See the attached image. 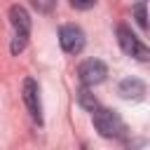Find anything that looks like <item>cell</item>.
Returning <instances> with one entry per match:
<instances>
[{
    "mask_svg": "<svg viewBox=\"0 0 150 150\" xmlns=\"http://www.w3.org/2000/svg\"><path fill=\"white\" fill-rule=\"evenodd\" d=\"M9 21L14 26V30L19 35H28L30 33V19H28V12L21 7V5H14L9 9Z\"/></svg>",
    "mask_w": 150,
    "mask_h": 150,
    "instance_id": "8992f818",
    "label": "cell"
},
{
    "mask_svg": "<svg viewBox=\"0 0 150 150\" xmlns=\"http://www.w3.org/2000/svg\"><path fill=\"white\" fill-rule=\"evenodd\" d=\"M117 40H120V47H122V52L124 54H129V56H136L138 61H148L150 59V52H148V47L127 28V26H117Z\"/></svg>",
    "mask_w": 150,
    "mask_h": 150,
    "instance_id": "7a4b0ae2",
    "label": "cell"
},
{
    "mask_svg": "<svg viewBox=\"0 0 150 150\" xmlns=\"http://www.w3.org/2000/svg\"><path fill=\"white\" fill-rule=\"evenodd\" d=\"M23 101L33 115V120L42 122V115H40V94H38V82L33 77H26L23 80Z\"/></svg>",
    "mask_w": 150,
    "mask_h": 150,
    "instance_id": "5b68a950",
    "label": "cell"
},
{
    "mask_svg": "<svg viewBox=\"0 0 150 150\" xmlns=\"http://www.w3.org/2000/svg\"><path fill=\"white\" fill-rule=\"evenodd\" d=\"M91 112H94V127L98 129L101 136L112 138V136H120V134L124 131L122 120H120V115H117L115 110H108V108H94Z\"/></svg>",
    "mask_w": 150,
    "mask_h": 150,
    "instance_id": "6da1fadb",
    "label": "cell"
},
{
    "mask_svg": "<svg viewBox=\"0 0 150 150\" xmlns=\"http://www.w3.org/2000/svg\"><path fill=\"white\" fill-rule=\"evenodd\" d=\"M59 42H61V49L68 52V54H80L82 47H84V33L82 28L77 26H63L59 30Z\"/></svg>",
    "mask_w": 150,
    "mask_h": 150,
    "instance_id": "277c9868",
    "label": "cell"
},
{
    "mask_svg": "<svg viewBox=\"0 0 150 150\" xmlns=\"http://www.w3.org/2000/svg\"><path fill=\"white\" fill-rule=\"evenodd\" d=\"M26 42H28V35H14V40H12V54H19L23 47H26Z\"/></svg>",
    "mask_w": 150,
    "mask_h": 150,
    "instance_id": "30bf717a",
    "label": "cell"
},
{
    "mask_svg": "<svg viewBox=\"0 0 150 150\" xmlns=\"http://www.w3.org/2000/svg\"><path fill=\"white\" fill-rule=\"evenodd\" d=\"M120 94H122L124 98L138 101V98H143V94H145V84H143L141 80H136V77H127V80L120 82Z\"/></svg>",
    "mask_w": 150,
    "mask_h": 150,
    "instance_id": "52a82bcc",
    "label": "cell"
},
{
    "mask_svg": "<svg viewBox=\"0 0 150 150\" xmlns=\"http://www.w3.org/2000/svg\"><path fill=\"white\" fill-rule=\"evenodd\" d=\"M54 5H56V0H33V7L38 9V12H52L54 9Z\"/></svg>",
    "mask_w": 150,
    "mask_h": 150,
    "instance_id": "8fae6325",
    "label": "cell"
},
{
    "mask_svg": "<svg viewBox=\"0 0 150 150\" xmlns=\"http://www.w3.org/2000/svg\"><path fill=\"white\" fill-rule=\"evenodd\" d=\"M77 101H80V105L84 108V110H94V108H98V101H96V96L87 89V87H82L80 91H77Z\"/></svg>",
    "mask_w": 150,
    "mask_h": 150,
    "instance_id": "ba28073f",
    "label": "cell"
},
{
    "mask_svg": "<svg viewBox=\"0 0 150 150\" xmlns=\"http://www.w3.org/2000/svg\"><path fill=\"white\" fill-rule=\"evenodd\" d=\"M136 21H138V26H141V28H148V19H145V2H143V0L136 5Z\"/></svg>",
    "mask_w": 150,
    "mask_h": 150,
    "instance_id": "9c48e42d",
    "label": "cell"
},
{
    "mask_svg": "<svg viewBox=\"0 0 150 150\" xmlns=\"http://www.w3.org/2000/svg\"><path fill=\"white\" fill-rule=\"evenodd\" d=\"M77 75H80V80H82L84 87H94V84H101V82L105 80L108 68H105V63L98 61V59H87V61L77 68Z\"/></svg>",
    "mask_w": 150,
    "mask_h": 150,
    "instance_id": "3957f363",
    "label": "cell"
},
{
    "mask_svg": "<svg viewBox=\"0 0 150 150\" xmlns=\"http://www.w3.org/2000/svg\"><path fill=\"white\" fill-rule=\"evenodd\" d=\"M94 2L96 0H70V5L75 9H89V7H94Z\"/></svg>",
    "mask_w": 150,
    "mask_h": 150,
    "instance_id": "7c38bea8",
    "label": "cell"
}]
</instances>
